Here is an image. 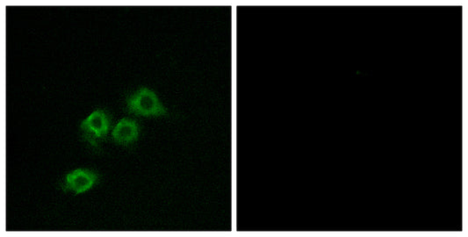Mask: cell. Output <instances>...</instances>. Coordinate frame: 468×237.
I'll return each instance as SVG.
<instances>
[{
    "instance_id": "6da1fadb",
    "label": "cell",
    "mask_w": 468,
    "mask_h": 237,
    "mask_svg": "<svg viewBox=\"0 0 468 237\" xmlns=\"http://www.w3.org/2000/svg\"><path fill=\"white\" fill-rule=\"evenodd\" d=\"M129 110L141 116H161L166 109L153 91L144 87L128 98Z\"/></svg>"
},
{
    "instance_id": "7a4b0ae2",
    "label": "cell",
    "mask_w": 468,
    "mask_h": 237,
    "mask_svg": "<svg viewBox=\"0 0 468 237\" xmlns=\"http://www.w3.org/2000/svg\"><path fill=\"white\" fill-rule=\"evenodd\" d=\"M81 129L85 136L93 145L96 144L97 139H101L107 136L110 129V119L106 112L103 111H95L83 120L81 123Z\"/></svg>"
},
{
    "instance_id": "3957f363",
    "label": "cell",
    "mask_w": 468,
    "mask_h": 237,
    "mask_svg": "<svg viewBox=\"0 0 468 237\" xmlns=\"http://www.w3.org/2000/svg\"><path fill=\"white\" fill-rule=\"evenodd\" d=\"M97 180L98 176L93 171L78 169L67 175L63 188L64 191H72L78 195L93 187Z\"/></svg>"
},
{
    "instance_id": "277c9868",
    "label": "cell",
    "mask_w": 468,
    "mask_h": 237,
    "mask_svg": "<svg viewBox=\"0 0 468 237\" xmlns=\"http://www.w3.org/2000/svg\"><path fill=\"white\" fill-rule=\"evenodd\" d=\"M139 134V126L135 120L122 119L115 127L112 137L122 144H129L137 140Z\"/></svg>"
}]
</instances>
